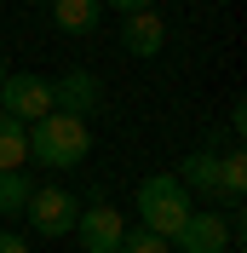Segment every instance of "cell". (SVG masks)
Returning <instances> with one entry per match:
<instances>
[{
    "label": "cell",
    "mask_w": 247,
    "mask_h": 253,
    "mask_svg": "<svg viewBox=\"0 0 247 253\" xmlns=\"http://www.w3.org/2000/svg\"><path fill=\"white\" fill-rule=\"evenodd\" d=\"M247 196V156L242 150H230V156H218V202H242Z\"/></svg>",
    "instance_id": "cell-12"
},
{
    "label": "cell",
    "mask_w": 247,
    "mask_h": 253,
    "mask_svg": "<svg viewBox=\"0 0 247 253\" xmlns=\"http://www.w3.org/2000/svg\"><path fill=\"white\" fill-rule=\"evenodd\" d=\"M115 253H172V242L138 224V230H121V248H115Z\"/></svg>",
    "instance_id": "cell-14"
},
{
    "label": "cell",
    "mask_w": 247,
    "mask_h": 253,
    "mask_svg": "<svg viewBox=\"0 0 247 253\" xmlns=\"http://www.w3.org/2000/svg\"><path fill=\"white\" fill-rule=\"evenodd\" d=\"M86 150H92V126L81 121V115L52 110V115H41V121H29V161H41V167H52V173L81 167Z\"/></svg>",
    "instance_id": "cell-1"
},
{
    "label": "cell",
    "mask_w": 247,
    "mask_h": 253,
    "mask_svg": "<svg viewBox=\"0 0 247 253\" xmlns=\"http://www.w3.org/2000/svg\"><path fill=\"white\" fill-rule=\"evenodd\" d=\"M0 253H29V242L17 236V230H6V224H0Z\"/></svg>",
    "instance_id": "cell-15"
},
{
    "label": "cell",
    "mask_w": 247,
    "mask_h": 253,
    "mask_svg": "<svg viewBox=\"0 0 247 253\" xmlns=\"http://www.w3.org/2000/svg\"><path fill=\"white\" fill-rule=\"evenodd\" d=\"M29 6H52V0H29Z\"/></svg>",
    "instance_id": "cell-18"
},
{
    "label": "cell",
    "mask_w": 247,
    "mask_h": 253,
    "mask_svg": "<svg viewBox=\"0 0 247 253\" xmlns=\"http://www.w3.org/2000/svg\"><path fill=\"white\" fill-rule=\"evenodd\" d=\"M172 248L178 253H230V219L224 213H190L178 230H172Z\"/></svg>",
    "instance_id": "cell-5"
},
{
    "label": "cell",
    "mask_w": 247,
    "mask_h": 253,
    "mask_svg": "<svg viewBox=\"0 0 247 253\" xmlns=\"http://www.w3.org/2000/svg\"><path fill=\"white\" fill-rule=\"evenodd\" d=\"M23 161H29V126L0 110V173H17Z\"/></svg>",
    "instance_id": "cell-11"
},
{
    "label": "cell",
    "mask_w": 247,
    "mask_h": 253,
    "mask_svg": "<svg viewBox=\"0 0 247 253\" xmlns=\"http://www.w3.org/2000/svg\"><path fill=\"white\" fill-rule=\"evenodd\" d=\"M0 110L12 115V121H41V115H52V81L46 75H29V69H23V75H6L0 81Z\"/></svg>",
    "instance_id": "cell-4"
},
{
    "label": "cell",
    "mask_w": 247,
    "mask_h": 253,
    "mask_svg": "<svg viewBox=\"0 0 247 253\" xmlns=\"http://www.w3.org/2000/svg\"><path fill=\"white\" fill-rule=\"evenodd\" d=\"M121 230H126V224H121V213H115L109 202H86L69 236H81L86 253H115V248H121Z\"/></svg>",
    "instance_id": "cell-6"
},
{
    "label": "cell",
    "mask_w": 247,
    "mask_h": 253,
    "mask_svg": "<svg viewBox=\"0 0 247 253\" xmlns=\"http://www.w3.org/2000/svg\"><path fill=\"white\" fill-rule=\"evenodd\" d=\"M121 46L132 52V58H155V52L167 46V23L155 12H132V17H121Z\"/></svg>",
    "instance_id": "cell-8"
},
{
    "label": "cell",
    "mask_w": 247,
    "mask_h": 253,
    "mask_svg": "<svg viewBox=\"0 0 247 253\" xmlns=\"http://www.w3.org/2000/svg\"><path fill=\"white\" fill-rule=\"evenodd\" d=\"M104 104V86H98V75L92 69H69V75H58L52 81V110H63V115H86Z\"/></svg>",
    "instance_id": "cell-7"
},
{
    "label": "cell",
    "mask_w": 247,
    "mask_h": 253,
    "mask_svg": "<svg viewBox=\"0 0 247 253\" xmlns=\"http://www.w3.org/2000/svg\"><path fill=\"white\" fill-rule=\"evenodd\" d=\"M104 17V0H52V23L63 35H92Z\"/></svg>",
    "instance_id": "cell-10"
},
{
    "label": "cell",
    "mask_w": 247,
    "mask_h": 253,
    "mask_svg": "<svg viewBox=\"0 0 247 253\" xmlns=\"http://www.w3.org/2000/svg\"><path fill=\"white\" fill-rule=\"evenodd\" d=\"M29 207V178L23 173H0V219H17Z\"/></svg>",
    "instance_id": "cell-13"
},
{
    "label": "cell",
    "mask_w": 247,
    "mask_h": 253,
    "mask_svg": "<svg viewBox=\"0 0 247 253\" xmlns=\"http://www.w3.org/2000/svg\"><path fill=\"white\" fill-rule=\"evenodd\" d=\"M6 75H12V69H6V58H0V81H6Z\"/></svg>",
    "instance_id": "cell-17"
},
{
    "label": "cell",
    "mask_w": 247,
    "mask_h": 253,
    "mask_svg": "<svg viewBox=\"0 0 247 253\" xmlns=\"http://www.w3.org/2000/svg\"><path fill=\"white\" fill-rule=\"evenodd\" d=\"M178 184L190 190V196H207V202H218V156L213 150H196V156L178 161Z\"/></svg>",
    "instance_id": "cell-9"
},
{
    "label": "cell",
    "mask_w": 247,
    "mask_h": 253,
    "mask_svg": "<svg viewBox=\"0 0 247 253\" xmlns=\"http://www.w3.org/2000/svg\"><path fill=\"white\" fill-rule=\"evenodd\" d=\"M109 12H121V17H132V12H150V0H104Z\"/></svg>",
    "instance_id": "cell-16"
},
{
    "label": "cell",
    "mask_w": 247,
    "mask_h": 253,
    "mask_svg": "<svg viewBox=\"0 0 247 253\" xmlns=\"http://www.w3.org/2000/svg\"><path fill=\"white\" fill-rule=\"evenodd\" d=\"M29 224H35V236H69L81 219V202H75V190H63V184H41L29 190Z\"/></svg>",
    "instance_id": "cell-3"
},
{
    "label": "cell",
    "mask_w": 247,
    "mask_h": 253,
    "mask_svg": "<svg viewBox=\"0 0 247 253\" xmlns=\"http://www.w3.org/2000/svg\"><path fill=\"white\" fill-rule=\"evenodd\" d=\"M190 213H196V207H190V190L178 184V173H150L138 184V224L144 230H155V236L172 242V230H178Z\"/></svg>",
    "instance_id": "cell-2"
}]
</instances>
